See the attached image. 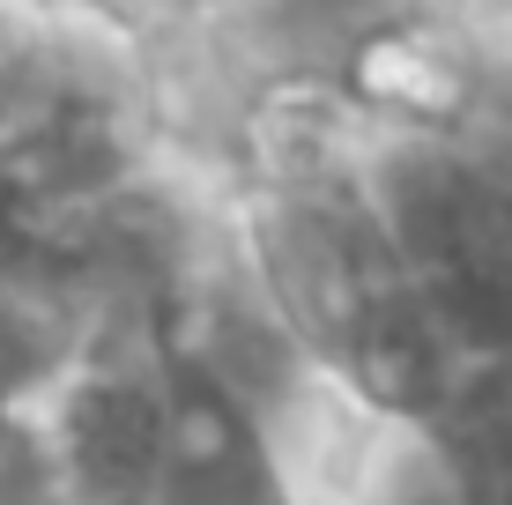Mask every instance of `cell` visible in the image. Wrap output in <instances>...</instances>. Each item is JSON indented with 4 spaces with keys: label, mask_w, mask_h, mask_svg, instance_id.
<instances>
[{
    "label": "cell",
    "mask_w": 512,
    "mask_h": 505,
    "mask_svg": "<svg viewBox=\"0 0 512 505\" xmlns=\"http://www.w3.org/2000/svg\"><path fill=\"white\" fill-rule=\"evenodd\" d=\"M379 127L327 67L260 75L238 104L223 201L260 305L342 394L431 439L483 387L423 305L372 186Z\"/></svg>",
    "instance_id": "cell-1"
},
{
    "label": "cell",
    "mask_w": 512,
    "mask_h": 505,
    "mask_svg": "<svg viewBox=\"0 0 512 505\" xmlns=\"http://www.w3.org/2000/svg\"><path fill=\"white\" fill-rule=\"evenodd\" d=\"M52 505H156L171 468V364L97 350L23 409Z\"/></svg>",
    "instance_id": "cell-2"
},
{
    "label": "cell",
    "mask_w": 512,
    "mask_h": 505,
    "mask_svg": "<svg viewBox=\"0 0 512 505\" xmlns=\"http://www.w3.org/2000/svg\"><path fill=\"white\" fill-rule=\"evenodd\" d=\"M171 468L156 505H305L268 424L208 372L171 350Z\"/></svg>",
    "instance_id": "cell-3"
},
{
    "label": "cell",
    "mask_w": 512,
    "mask_h": 505,
    "mask_svg": "<svg viewBox=\"0 0 512 505\" xmlns=\"http://www.w3.org/2000/svg\"><path fill=\"white\" fill-rule=\"evenodd\" d=\"M423 446L446 461L461 505H512V372L483 379Z\"/></svg>",
    "instance_id": "cell-4"
},
{
    "label": "cell",
    "mask_w": 512,
    "mask_h": 505,
    "mask_svg": "<svg viewBox=\"0 0 512 505\" xmlns=\"http://www.w3.org/2000/svg\"><path fill=\"white\" fill-rule=\"evenodd\" d=\"M357 505H461V491H453L446 461H438L423 439H409V431H401L394 454L379 461V476L364 483Z\"/></svg>",
    "instance_id": "cell-5"
},
{
    "label": "cell",
    "mask_w": 512,
    "mask_h": 505,
    "mask_svg": "<svg viewBox=\"0 0 512 505\" xmlns=\"http://www.w3.org/2000/svg\"><path fill=\"white\" fill-rule=\"evenodd\" d=\"M0 505H52V483L38 468V446H30V424H0Z\"/></svg>",
    "instance_id": "cell-6"
}]
</instances>
